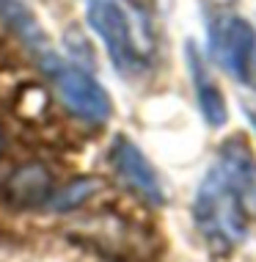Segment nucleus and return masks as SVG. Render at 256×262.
<instances>
[{"mask_svg": "<svg viewBox=\"0 0 256 262\" xmlns=\"http://www.w3.org/2000/svg\"><path fill=\"white\" fill-rule=\"evenodd\" d=\"M243 86L251 89V91H256V58H253L251 67H248V72H245V77H243Z\"/></svg>", "mask_w": 256, "mask_h": 262, "instance_id": "10", "label": "nucleus"}, {"mask_svg": "<svg viewBox=\"0 0 256 262\" xmlns=\"http://www.w3.org/2000/svg\"><path fill=\"white\" fill-rule=\"evenodd\" d=\"M188 67H190V77H193V91H196V102H198L201 116L207 119L210 127H223L229 122L226 97H223L218 83L212 80V75L204 67L201 55L196 53V45H188Z\"/></svg>", "mask_w": 256, "mask_h": 262, "instance_id": "8", "label": "nucleus"}, {"mask_svg": "<svg viewBox=\"0 0 256 262\" xmlns=\"http://www.w3.org/2000/svg\"><path fill=\"white\" fill-rule=\"evenodd\" d=\"M85 19L94 28V33L102 39L105 50H108L113 67L124 77H138L149 69V63L135 45L130 17L116 0H88L85 6Z\"/></svg>", "mask_w": 256, "mask_h": 262, "instance_id": "2", "label": "nucleus"}, {"mask_svg": "<svg viewBox=\"0 0 256 262\" xmlns=\"http://www.w3.org/2000/svg\"><path fill=\"white\" fill-rule=\"evenodd\" d=\"M256 212V163L243 138L220 146L215 166L196 190L193 218L198 232L218 251H229L245 240L248 215Z\"/></svg>", "mask_w": 256, "mask_h": 262, "instance_id": "1", "label": "nucleus"}, {"mask_svg": "<svg viewBox=\"0 0 256 262\" xmlns=\"http://www.w3.org/2000/svg\"><path fill=\"white\" fill-rule=\"evenodd\" d=\"M110 166H113V171L119 174V180H122L130 190H135L141 199H146L152 204L166 202V193H162L160 177H157V171H154V166L149 163V158L132 144L130 138L119 136L116 141H113Z\"/></svg>", "mask_w": 256, "mask_h": 262, "instance_id": "5", "label": "nucleus"}, {"mask_svg": "<svg viewBox=\"0 0 256 262\" xmlns=\"http://www.w3.org/2000/svg\"><path fill=\"white\" fill-rule=\"evenodd\" d=\"M245 113H248V119H251V124L256 127V105H245Z\"/></svg>", "mask_w": 256, "mask_h": 262, "instance_id": "11", "label": "nucleus"}, {"mask_svg": "<svg viewBox=\"0 0 256 262\" xmlns=\"http://www.w3.org/2000/svg\"><path fill=\"white\" fill-rule=\"evenodd\" d=\"M53 80L55 91L61 94L63 105L75 113L80 122L85 124H105L113 113V102L108 97V91L99 86V80L94 75H88L85 69H80L77 63L58 61L44 72Z\"/></svg>", "mask_w": 256, "mask_h": 262, "instance_id": "3", "label": "nucleus"}, {"mask_svg": "<svg viewBox=\"0 0 256 262\" xmlns=\"http://www.w3.org/2000/svg\"><path fill=\"white\" fill-rule=\"evenodd\" d=\"M3 193L14 207H33V204L53 199V174L44 163H22L6 180Z\"/></svg>", "mask_w": 256, "mask_h": 262, "instance_id": "7", "label": "nucleus"}, {"mask_svg": "<svg viewBox=\"0 0 256 262\" xmlns=\"http://www.w3.org/2000/svg\"><path fill=\"white\" fill-rule=\"evenodd\" d=\"M210 55L215 63L243 83L248 67L256 58V31L248 19L237 14H218L210 19Z\"/></svg>", "mask_w": 256, "mask_h": 262, "instance_id": "4", "label": "nucleus"}, {"mask_svg": "<svg viewBox=\"0 0 256 262\" xmlns=\"http://www.w3.org/2000/svg\"><path fill=\"white\" fill-rule=\"evenodd\" d=\"M0 23L17 36V41H22V47L31 53V58L41 67V72H47L53 63L61 61V55L53 50L50 36L39 25L28 0H0Z\"/></svg>", "mask_w": 256, "mask_h": 262, "instance_id": "6", "label": "nucleus"}, {"mask_svg": "<svg viewBox=\"0 0 256 262\" xmlns=\"http://www.w3.org/2000/svg\"><path fill=\"white\" fill-rule=\"evenodd\" d=\"M99 188V182L94 177H80V180H72L61 193H55L50 199V207L58 210V212H69V210H77L80 204H85L91 199V193Z\"/></svg>", "mask_w": 256, "mask_h": 262, "instance_id": "9", "label": "nucleus"}, {"mask_svg": "<svg viewBox=\"0 0 256 262\" xmlns=\"http://www.w3.org/2000/svg\"><path fill=\"white\" fill-rule=\"evenodd\" d=\"M3 146H6V138H3V127H0V155H3Z\"/></svg>", "mask_w": 256, "mask_h": 262, "instance_id": "12", "label": "nucleus"}]
</instances>
